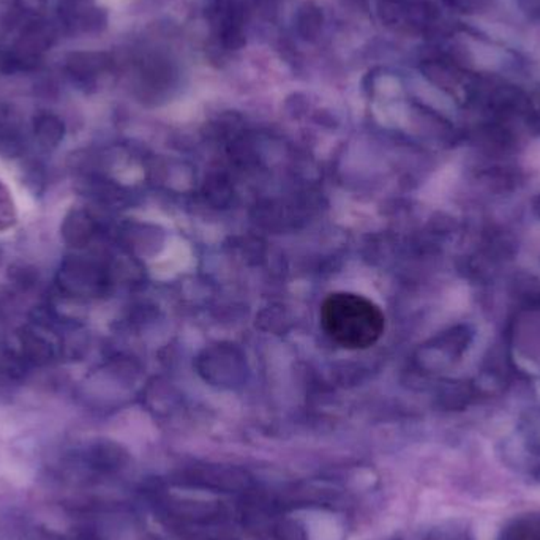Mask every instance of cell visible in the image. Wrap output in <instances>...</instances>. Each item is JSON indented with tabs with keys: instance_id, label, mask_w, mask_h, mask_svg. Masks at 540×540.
<instances>
[{
	"instance_id": "3957f363",
	"label": "cell",
	"mask_w": 540,
	"mask_h": 540,
	"mask_svg": "<svg viewBox=\"0 0 540 540\" xmlns=\"http://www.w3.org/2000/svg\"><path fill=\"white\" fill-rule=\"evenodd\" d=\"M16 221V209L13 203L12 195L6 186L0 182V233L12 228Z\"/></svg>"
},
{
	"instance_id": "277c9868",
	"label": "cell",
	"mask_w": 540,
	"mask_h": 540,
	"mask_svg": "<svg viewBox=\"0 0 540 540\" xmlns=\"http://www.w3.org/2000/svg\"><path fill=\"white\" fill-rule=\"evenodd\" d=\"M302 16L303 18H301V21H299L301 34L305 37L314 36L318 32V29H320V13H318V10H312L308 6L307 10H303Z\"/></svg>"
},
{
	"instance_id": "5b68a950",
	"label": "cell",
	"mask_w": 540,
	"mask_h": 540,
	"mask_svg": "<svg viewBox=\"0 0 540 540\" xmlns=\"http://www.w3.org/2000/svg\"><path fill=\"white\" fill-rule=\"evenodd\" d=\"M275 535L279 540H305L303 529L292 522L280 523Z\"/></svg>"
},
{
	"instance_id": "8992f818",
	"label": "cell",
	"mask_w": 540,
	"mask_h": 540,
	"mask_svg": "<svg viewBox=\"0 0 540 540\" xmlns=\"http://www.w3.org/2000/svg\"><path fill=\"white\" fill-rule=\"evenodd\" d=\"M453 5L460 6L463 10H470L472 6L481 5V0H452Z\"/></svg>"
},
{
	"instance_id": "6da1fadb",
	"label": "cell",
	"mask_w": 540,
	"mask_h": 540,
	"mask_svg": "<svg viewBox=\"0 0 540 540\" xmlns=\"http://www.w3.org/2000/svg\"><path fill=\"white\" fill-rule=\"evenodd\" d=\"M321 325L340 348L357 351L379 342L386 320L370 299L355 292H334L321 305Z\"/></svg>"
},
{
	"instance_id": "7a4b0ae2",
	"label": "cell",
	"mask_w": 540,
	"mask_h": 540,
	"mask_svg": "<svg viewBox=\"0 0 540 540\" xmlns=\"http://www.w3.org/2000/svg\"><path fill=\"white\" fill-rule=\"evenodd\" d=\"M500 540H540L539 514H528L512 520L503 529Z\"/></svg>"
}]
</instances>
